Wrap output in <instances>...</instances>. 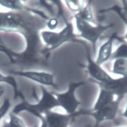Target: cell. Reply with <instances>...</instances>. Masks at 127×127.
I'll use <instances>...</instances> for the list:
<instances>
[{"label": "cell", "instance_id": "cell-9", "mask_svg": "<svg viewBox=\"0 0 127 127\" xmlns=\"http://www.w3.org/2000/svg\"><path fill=\"white\" fill-rule=\"evenodd\" d=\"M86 49L87 51V57L88 64L86 67L91 77L99 83H105L111 80L113 78L111 77V76L102 68L100 65L97 64L92 59L89 51L87 47Z\"/></svg>", "mask_w": 127, "mask_h": 127}, {"label": "cell", "instance_id": "cell-6", "mask_svg": "<svg viewBox=\"0 0 127 127\" xmlns=\"http://www.w3.org/2000/svg\"><path fill=\"white\" fill-rule=\"evenodd\" d=\"M10 73L27 78L43 85L52 86L55 88L57 87L54 83V75L52 73L35 71L15 70L10 71Z\"/></svg>", "mask_w": 127, "mask_h": 127}, {"label": "cell", "instance_id": "cell-17", "mask_svg": "<svg viewBox=\"0 0 127 127\" xmlns=\"http://www.w3.org/2000/svg\"><path fill=\"white\" fill-rule=\"evenodd\" d=\"M127 44L123 43L121 44L116 50V51L112 53L110 57V60H116L119 58H127Z\"/></svg>", "mask_w": 127, "mask_h": 127}, {"label": "cell", "instance_id": "cell-16", "mask_svg": "<svg viewBox=\"0 0 127 127\" xmlns=\"http://www.w3.org/2000/svg\"><path fill=\"white\" fill-rule=\"evenodd\" d=\"M0 83H5L12 86L14 89L15 97L17 98L19 95L16 80L12 76H5L0 72Z\"/></svg>", "mask_w": 127, "mask_h": 127}, {"label": "cell", "instance_id": "cell-14", "mask_svg": "<svg viewBox=\"0 0 127 127\" xmlns=\"http://www.w3.org/2000/svg\"><path fill=\"white\" fill-rule=\"evenodd\" d=\"M0 5L12 10H30L20 1H0Z\"/></svg>", "mask_w": 127, "mask_h": 127}, {"label": "cell", "instance_id": "cell-24", "mask_svg": "<svg viewBox=\"0 0 127 127\" xmlns=\"http://www.w3.org/2000/svg\"><path fill=\"white\" fill-rule=\"evenodd\" d=\"M33 127H36V126H34Z\"/></svg>", "mask_w": 127, "mask_h": 127}, {"label": "cell", "instance_id": "cell-2", "mask_svg": "<svg viewBox=\"0 0 127 127\" xmlns=\"http://www.w3.org/2000/svg\"><path fill=\"white\" fill-rule=\"evenodd\" d=\"M41 89L42 96L36 104H31L23 101L15 106L12 112L16 115L22 111L26 110L37 117L47 111L51 110L53 108L60 106L56 98L52 92H49L43 86H41Z\"/></svg>", "mask_w": 127, "mask_h": 127}, {"label": "cell", "instance_id": "cell-4", "mask_svg": "<svg viewBox=\"0 0 127 127\" xmlns=\"http://www.w3.org/2000/svg\"><path fill=\"white\" fill-rule=\"evenodd\" d=\"M66 24L65 27L58 32L51 31H43L41 32L42 39L45 43L50 47V50L56 49L76 36L73 33L72 23L66 22Z\"/></svg>", "mask_w": 127, "mask_h": 127}, {"label": "cell", "instance_id": "cell-5", "mask_svg": "<svg viewBox=\"0 0 127 127\" xmlns=\"http://www.w3.org/2000/svg\"><path fill=\"white\" fill-rule=\"evenodd\" d=\"M83 82L79 83H72L69 85L68 90L65 93H57L52 92L56 96L60 107L64 109L68 115H71L75 113L81 102L76 98L75 96V91L79 87L84 85Z\"/></svg>", "mask_w": 127, "mask_h": 127}, {"label": "cell", "instance_id": "cell-7", "mask_svg": "<svg viewBox=\"0 0 127 127\" xmlns=\"http://www.w3.org/2000/svg\"><path fill=\"white\" fill-rule=\"evenodd\" d=\"M100 88L103 89L118 97L123 98L127 92V77L112 79L105 83L97 82Z\"/></svg>", "mask_w": 127, "mask_h": 127}, {"label": "cell", "instance_id": "cell-10", "mask_svg": "<svg viewBox=\"0 0 127 127\" xmlns=\"http://www.w3.org/2000/svg\"><path fill=\"white\" fill-rule=\"evenodd\" d=\"M45 120L48 127H68L70 120V116L51 110L45 113Z\"/></svg>", "mask_w": 127, "mask_h": 127}, {"label": "cell", "instance_id": "cell-20", "mask_svg": "<svg viewBox=\"0 0 127 127\" xmlns=\"http://www.w3.org/2000/svg\"><path fill=\"white\" fill-rule=\"evenodd\" d=\"M58 23V20L56 18L50 19L47 23V27L50 30H53L57 28Z\"/></svg>", "mask_w": 127, "mask_h": 127}, {"label": "cell", "instance_id": "cell-12", "mask_svg": "<svg viewBox=\"0 0 127 127\" xmlns=\"http://www.w3.org/2000/svg\"><path fill=\"white\" fill-rule=\"evenodd\" d=\"M114 95L108 91L100 88V91L96 102L93 107V111H97L112 102Z\"/></svg>", "mask_w": 127, "mask_h": 127}, {"label": "cell", "instance_id": "cell-8", "mask_svg": "<svg viewBox=\"0 0 127 127\" xmlns=\"http://www.w3.org/2000/svg\"><path fill=\"white\" fill-rule=\"evenodd\" d=\"M122 98L118 97L108 105L101 109L90 113L97 122L112 120L115 119L118 110L119 106Z\"/></svg>", "mask_w": 127, "mask_h": 127}, {"label": "cell", "instance_id": "cell-13", "mask_svg": "<svg viewBox=\"0 0 127 127\" xmlns=\"http://www.w3.org/2000/svg\"><path fill=\"white\" fill-rule=\"evenodd\" d=\"M112 72L114 74L127 77V60L126 58H119L113 63Z\"/></svg>", "mask_w": 127, "mask_h": 127}, {"label": "cell", "instance_id": "cell-25", "mask_svg": "<svg viewBox=\"0 0 127 127\" xmlns=\"http://www.w3.org/2000/svg\"></svg>", "mask_w": 127, "mask_h": 127}, {"label": "cell", "instance_id": "cell-21", "mask_svg": "<svg viewBox=\"0 0 127 127\" xmlns=\"http://www.w3.org/2000/svg\"><path fill=\"white\" fill-rule=\"evenodd\" d=\"M37 117L39 118L42 121V124H41L40 127H48L47 123H46V121L45 120V118L42 115H40L39 116H38Z\"/></svg>", "mask_w": 127, "mask_h": 127}, {"label": "cell", "instance_id": "cell-11", "mask_svg": "<svg viewBox=\"0 0 127 127\" xmlns=\"http://www.w3.org/2000/svg\"><path fill=\"white\" fill-rule=\"evenodd\" d=\"M117 37V32H114L109 37L108 40L101 45L99 49L97 58L96 63L100 65L110 59L112 54L113 43Z\"/></svg>", "mask_w": 127, "mask_h": 127}, {"label": "cell", "instance_id": "cell-22", "mask_svg": "<svg viewBox=\"0 0 127 127\" xmlns=\"http://www.w3.org/2000/svg\"><path fill=\"white\" fill-rule=\"evenodd\" d=\"M4 94V88H0V98H1L2 95Z\"/></svg>", "mask_w": 127, "mask_h": 127}, {"label": "cell", "instance_id": "cell-19", "mask_svg": "<svg viewBox=\"0 0 127 127\" xmlns=\"http://www.w3.org/2000/svg\"><path fill=\"white\" fill-rule=\"evenodd\" d=\"M11 106L10 100L8 98H5L4 103L0 107V121L6 115Z\"/></svg>", "mask_w": 127, "mask_h": 127}, {"label": "cell", "instance_id": "cell-18", "mask_svg": "<svg viewBox=\"0 0 127 127\" xmlns=\"http://www.w3.org/2000/svg\"><path fill=\"white\" fill-rule=\"evenodd\" d=\"M9 118V122L8 123L10 127H26L24 122L13 113H10Z\"/></svg>", "mask_w": 127, "mask_h": 127}, {"label": "cell", "instance_id": "cell-23", "mask_svg": "<svg viewBox=\"0 0 127 127\" xmlns=\"http://www.w3.org/2000/svg\"><path fill=\"white\" fill-rule=\"evenodd\" d=\"M3 127H10V126H9L8 123H7L6 122H4V124L3 125Z\"/></svg>", "mask_w": 127, "mask_h": 127}, {"label": "cell", "instance_id": "cell-1", "mask_svg": "<svg viewBox=\"0 0 127 127\" xmlns=\"http://www.w3.org/2000/svg\"><path fill=\"white\" fill-rule=\"evenodd\" d=\"M30 24L20 14L13 12H0V32L18 33L27 40L35 35Z\"/></svg>", "mask_w": 127, "mask_h": 127}, {"label": "cell", "instance_id": "cell-3", "mask_svg": "<svg viewBox=\"0 0 127 127\" xmlns=\"http://www.w3.org/2000/svg\"><path fill=\"white\" fill-rule=\"evenodd\" d=\"M74 17L77 30L80 33L79 35L93 44L94 52H95V46L99 37L105 31L114 25V24H110L106 26L97 25L94 27L82 19L77 14L74 16Z\"/></svg>", "mask_w": 127, "mask_h": 127}, {"label": "cell", "instance_id": "cell-15", "mask_svg": "<svg viewBox=\"0 0 127 127\" xmlns=\"http://www.w3.org/2000/svg\"><path fill=\"white\" fill-rule=\"evenodd\" d=\"M77 14L84 20L89 22H91L95 23L93 19L90 3H89L85 7H83Z\"/></svg>", "mask_w": 127, "mask_h": 127}]
</instances>
